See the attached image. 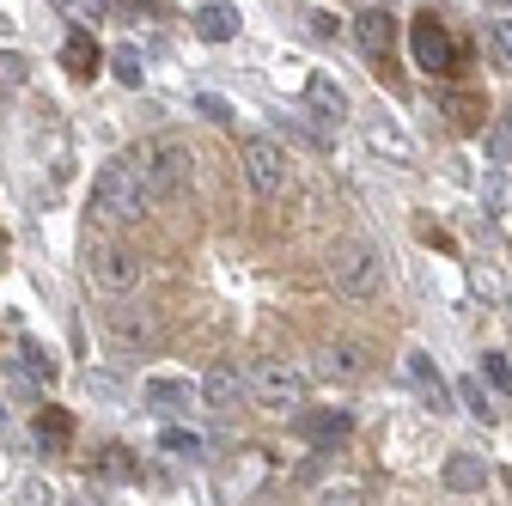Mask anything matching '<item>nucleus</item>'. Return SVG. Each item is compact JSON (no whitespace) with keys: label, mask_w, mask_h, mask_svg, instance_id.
I'll return each mask as SVG.
<instances>
[{"label":"nucleus","mask_w":512,"mask_h":506,"mask_svg":"<svg viewBox=\"0 0 512 506\" xmlns=\"http://www.w3.org/2000/svg\"><path fill=\"white\" fill-rule=\"evenodd\" d=\"M159 208V196H153V183H147V165H141V153H128V159H116V165H104L98 171V183H92V226H135V220H147Z\"/></svg>","instance_id":"1"},{"label":"nucleus","mask_w":512,"mask_h":506,"mask_svg":"<svg viewBox=\"0 0 512 506\" xmlns=\"http://www.w3.org/2000/svg\"><path fill=\"white\" fill-rule=\"evenodd\" d=\"M250 397L263 403L269 415L305 409V397H311V372H305L299 360H256V366H250Z\"/></svg>","instance_id":"2"},{"label":"nucleus","mask_w":512,"mask_h":506,"mask_svg":"<svg viewBox=\"0 0 512 506\" xmlns=\"http://www.w3.org/2000/svg\"><path fill=\"white\" fill-rule=\"evenodd\" d=\"M330 281H336L342 299H372V293L384 287V257H378V244L342 238V244L330 250Z\"/></svg>","instance_id":"3"},{"label":"nucleus","mask_w":512,"mask_h":506,"mask_svg":"<svg viewBox=\"0 0 512 506\" xmlns=\"http://www.w3.org/2000/svg\"><path fill=\"white\" fill-rule=\"evenodd\" d=\"M238 165H244V183H250L263 202H281L287 189H293V159H287V147L269 141V135H250V141L238 147Z\"/></svg>","instance_id":"4"},{"label":"nucleus","mask_w":512,"mask_h":506,"mask_svg":"<svg viewBox=\"0 0 512 506\" xmlns=\"http://www.w3.org/2000/svg\"><path fill=\"white\" fill-rule=\"evenodd\" d=\"M141 165H147V183H153V196L165 208V202H177L183 189H189V165H196V153H189L183 135H153L141 147Z\"/></svg>","instance_id":"5"},{"label":"nucleus","mask_w":512,"mask_h":506,"mask_svg":"<svg viewBox=\"0 0 512 506\" xmlns=\"http://www.w3.org/2000/svg\"><path fill=\"white\" fill-rule=\"evenodd\" d=\"M147 275V257L141 250H128V244H110V238H92L86 244V281L98 293H135Z\"/></svg>","instance_id":"6"},{"label":"nucleus","mask_w":512,"mask_h":506,"mask_svg":"<svg viewBox=\"0 0 512 506\" xmlns=\"http://www.w3.org/2000/svg\"><path fill=\"white\" fill-rule=\"evenodd\" d=\"M409 49H415V68H427V74H445V68H452V37H445V25H439L433 13L409 19Z\"/></svg>","instance_id":"7"},{"label":"nucleus","mask_w":512,"mask_h":506,"mask_svg":"<svg viewBox=\"0 0 512 506\" xmlns=\"http://www.w3.org/2000/svg\"><path fill=\"white\" fill-rule=\"evenodd\" d=\"M238 397H250V372H238L232 360H214L202 378V403L226 415V409H238Z\"/></svg>","instance_id":"8"},{"label":"nucleus","mask_w":512,"mask_h":506,"mask_svg":"<svg viewBox=\"0 0 512 506\" xmlns=\"http://www.w3.org/2000/svg\"><path fill=\"white\" fill-rule=\"evenodd\" d=\"M354 37H360V49H366L372 61H391V49H397V13L366 7V13L354 19Z\"/></svg>","instance_id":"9"},{"label":"nucleus","mask_w":512,"mask_h":506,"mask_svg":"<svg viewBox=\"0 0 512 506\" xmlns=\"http://www.w3.org/2000/svg\"><path fill=\"white\" fill-rule=\"evenodd\" d=\"M403 372H409V385L421 391V403H427L433 415H452V385L439 378V366H433L427 354H409V360H403Z\"/></svg>","instance_id":"10"},{"label":"nucleus","mask_w":512,"mask_h":506,"mask_svg":"<svg viewBox=\"0 0 512 506\" xmlns=\"http://www.w3.org/2000/svg\"><path fill=\"white\" fill-rule=\"evenodd\" d=\"M293 427H299V439H311V446H336V439H348L354 415L348 409H299Z\"/></svg>","instance_id":"11"},{"label":"nucleus","mask_w":512,"mask_h":506,"mask_svg":"<svg viewBox=\"0 0 512 506\" xmlns=\"http://www.w3.org/2000/svg\"><path fill=\"white\" fill-rule=\"evenodd\" d=\"M317 372H324V378H342V385H354V378L372 372V354H366L360 342H330L324 354H317Z\"/></svg>","instance_id":"12"},{"label":"nucleus","mask_w":512,"mask_h":506,"mask_svg":"<svg viewBox=\"0 0 512 506\" xmlns=\"http://www.w3.org/2000/svg\"><path fill=\"white\" fill-rule=\"evenodd\" d=\"M68 446H74V415L55 409V403L37 409V452H43V458H61Z\"/></svg>","instance_id":"13"},{"label":"nucleus","mask_w":512,"mask_h":506,"mask_svg":"<svg viewBox=\"0 0 512 506\" xmlns=\"http://www.w3.org/2000/svg\"><path fill=\"white\" fill-rule=\"evenodd\" d=\"M196 37L202 43H232L238 37V7H226V0H208V7H196Z\"/></svg>","instance_id":"14"},{"label":"nucleus","mask_w":512,"mask_h":506,"mask_svg":"<svg viewBox=\"0 0 512 506\" xmlns=\"http://www.w3.org/2000/svg\"><path fill=\"white\" fill-rule=\"evenodd\" d=\"M305 104L317 110V122H342V116H348V92H342L330 74H311V80H305Z\"/></svg>","instance_id":"15"},{"label":"nucleus","mask_w":512,"mask_h":506,"mask_svg":"<svg viewBox=\"0 0 512 506\" xmlns=\"http://www.w3.org/2000/svg\"><path fill=\"white\" fill-rule=\"evenodd\" d=\"M141 397H147L153 409H189V403L202 397V385H189V378H147Z\"/></svg>","instance_id":"16"},{"label":"nucleus","mask_w":512,"mask_h":506,"mask_svg":"<svg viewBox=\"0 0 512 506\" xmlns=\"http://www.w3.org/2000/svg\"><path fill=\"white\" fill-rule=\"evenodd\" d=\"M263 476H269V458H263V452H244V470H238V476H220V494L238 506V500H250L256 488H263Z\"/></svg>","instance_id":"17"},{"label":"nucleus","mask_w":512,"mask_h":506,"mask_svg":"<svg viewBox=\"0 0 512 506\" xmlns=\"http://www.w3.org/2000/svg\"><path fill=\"white\" fill-rule=\"evenodd\" d=\"M482 482H488V464L476 452H452V458H445V488H452V494H476Z\"/></svg>","instance_id":"18"},{"label":"nucleus","mask_w":512,"mask_h":506,"mask_svg":"<svg viewBox=\"0 0 512 506\" xmlns=\"http://www.w3.org/2000/svg\"><path fill=\"white\" fill-rule=\"evenodd\" d=\"M110 336H116L122 348H153V342H159V324L147 318V311H141V318H135V311H116V318H110Z\"/></svg>","instance_id":"19"},{"label":"nucleus","mask_w":512,"mask_h":506,"mask_svg":"<svg viewBox=\"0 0 512 506\" xmlns=\"http://www.w3.org/2000/svg\"><path fill=\"white\" fill-rule=\"evenodd\" d=\"M61 61H68V74L86 80V74H98V61H104V55H98L92 31H68V43H61Z\"/></svg>","instance_id":"20"},{"label":"nucleus","mask_w":512,"mask_h":506,"mask_svg":"<svg viewBox=\"0 0 512 506\" xmlns=\"http://www.w3.org/2000/svg\"><path fill=\"white\" fill-rule=\"evenodd\" d=\"M482 43H488V55H494V68L512 74V19H488V25H482Z\"/></svg>","instance_id":"21"},{"label":"nucleus","mask_w":512,"mask_h":506,"mask_svg":"<svg viewBox=\"0 0 512 506\" xmlns=\"http://www.w3.org/2000/svg\"><path fill=\"white\" fill-rule=\"evenodd\" d=\"M19 372L31 378V385H49V378H55V360H49L37 342H19Z\"/></svg>","instance_id":"22"},{"label":"nucleus","mask_w":512,"mask_h":506,"mask_svg":"<svg viewBox=\"0 0 512 506\" xmlns=\"http://www.w3.org/2000/svg\"><path fill=\"white\" fill-rule=\"evenodd\" d=\"M445 116H452L458 129H476V122H482V98L476 92H452V98H445Z\"/></svg>","instance_id":"23"},{"label":"nucleus","mask_w":512,"mask_h":506,"mask_svg":"<svg viewBox=\"0 0 512 506\" xmlns=\"http://www.w3.org/2000/svg\"><path fill=\"white\" fill-rule=\"evenodd\" d=\"M110 68H116V80H122V86H141V74H147V68H141V49H135V43H122V49L110 55Z\"/></svg>","instance_id":"24"},{"label":"nucleus","mask_w":512,"mask_h":506,"mask_svg":"<svg viewBox=\"0 0 512 506\" xmlns=\"http://www.w3.org/2000/svg\"><path fill=\"white\" fill-rule=\"evenodd\" d=\"M366 141H372L378 153H391V159H409V141L391 129V122H372V129H366Z\"/></svg>","instance_id":"25"},{"label":"nucleus","mask_w":512,"mask_h":506,"mask_svg":"<svg viewBox=\"0 0 512 506\" xmlns=\"http://www.w3.org/2000/svg\"><path fill=\"white\" fill-rule=\"evenodd\" d=\"M13 506H55V488H49L43 476H25V482L13 488Z\"/></svg>","instance_id":"26"},{"label":"nucleus","mask_w":512,"mask_h":506,"mask_svg":"<svg viewBox=\"0 0 512 506\" xmlns=\"http://www.w3.org/2000/svg\"><path fill=\"white\" fill-rule=\"evenodd\" d=\"M159 446L177 452V458H202V439H196V433H183V427H165V433H159Z\"/></svg>","instance_id":"27"},{"label":"nucleus","mask_w":512,"mask_h":506,"mask_svg":"<svg viewBox=\"0 0 512 506\" xmlns=\"http://www.w3.org/2000/svg\"><path fill=\"white\" fill-rule=\"evenodd\" d=\"M482 372H488V385L500 397H512V366H506V354H482Z\"/></svg>","instance_id":"28"},{"label":"nucleus","mask_w":512,"mask_h":506,"mask_svg":"<svg viewBox=\"0 0 512 506\" xmlns=\"http://www.w3.org/2000/svg\"><path fill=\"white\" fill-rule=\"evenodd\" d=\"M25 74H31V61L13 55V49H0V86H25Z\"/></svg>","instance_id":"29"},{"label":"nucleus","mask_w":512,"mask_h":506,"mask_svg":"<svg viewBox=\"0 0 512 506\" xmlns=\"http://www.w3.org/2000/svg\"><path fill=\"white\" fill-rule=\"evenodd\" d=\"M458 397L470 403V415H494V409H488V397H482V378H458Z\"/></svg>","instance_id":"30"},{"label":"nucleus","mask_w":512,"mask_h":506,"mask_svg":"<svg viewBox=\"0 0 512 506\" xmlns=\"http://www.w3.org/2000/svg\"><path fill=\"white\" fill-rule=\"evenodd\" d=\"M196 110H202L208 122H220V129L232 122V104H226V98H214V92H202V98H196Z\"/></svg>","instance_id":"31"},{"label":"nucleus","mask_w":512,"mask_h":506,"mask_svg":"<svg viewBox=\"0 0 512 506\" xmlns=\"http://www.w3.org/2000/svg\"><path fill=\"white\" fill-rule=\"evenodd\" d=\"M317 506H366V494L360 488H324V494H317Z\"/></svg>","instance_id":"32"},{"label":"nucleus","mask_w":512,"mask_h":506,"mask_svg":"<svg viewBox=\"0 0 512 506\" xmlns=\"http://www.w3.org/2000/svg\"><path fill=\"white\" fill-rule=\"evenodd\" d=\"M104 476H135V464H128V452L116 446V452H104Z\"/></svg>","instance_id":"33"},{"label":"nucleus","mask_w":512,"mask_h":506,"mask_svg":"<svg viewBox=\"0 0 512 506\" xmlns=\"http://www.w3.org/2000/svg\"><path fill=\"white\" fill-rule=\"evenodd\" d=\"M305 25H311V37H330V31H336V25H330V13H317V7L305 13Z\"/></svg>","instance_id":"34"},{"label":"nucleus","mask_w":512,"mask_h":506,"mask_svg":"<svg viewBox=\"0 0 512 506\" xmlns=\"http://www.w3.org/2000/svg\"><path fill=\"white\" fill-rule=\"evenodd\" d=\"M74 7H80V13H104V7H110V0H74Z\"/></svg>","instance_id":"35"},{"label":"nucleus","mask_w":512,"mask_h":506,"mask_svg":"<svg viewBox=\"0 0 512 506\" xmlns=\"http://www.w3.org/2000/svg\"><path fill=\"white\" fill-rule=\"evenodd\" d=\"M7 427H13V421H7V409H0V439H7Z\"/></svg>","instance_id":"36"},{"label":"nucleus","mask_w":512,"mask_h":506,"mask_svg":"<svg viewBox=\"0 0 512 506\" xmlns=\"http://www.w3.org/2000/svg\"><path fill=\"white\" fill-rule=\"evenodd\" d=\"M7 31H13V19H7V13H0V37H7Z\"/></svg>","instance_id":"37"}]
</instances>
